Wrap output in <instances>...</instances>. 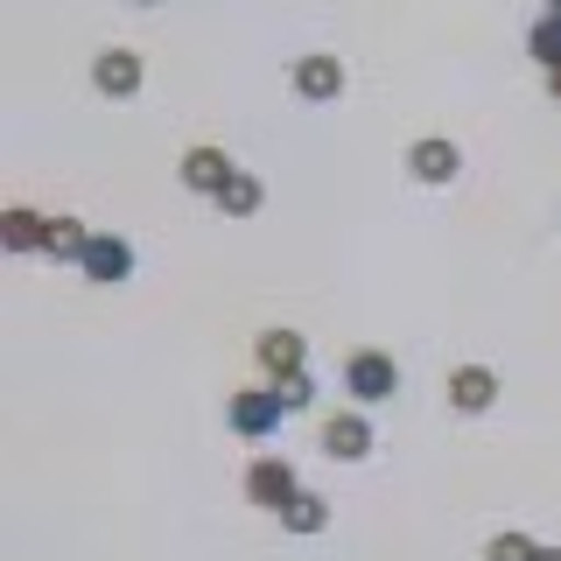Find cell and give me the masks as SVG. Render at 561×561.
I'll list each match as a JSON object with an SVG mask.
<instances>
[{
	"label": "cell",
	"mask_w": 561,
	"mask_h": 561,
	"mask_svg": "<svg viewBox=\"0 0 561 561\" xmlns=\"http://www.w3.org/2000/svg\"><path fill=\"white\" fill-rule=\"evenodd\" d=\"M344 386H351L358 400H393V393H400V365L386 358V351H358V358L344 365Z\"/></svg>",
	"instance_id": "6da1fadb"
},
{
	"label": "cell",
	"mask_w": 561,
	"mask_h": 561,
	"mask_svg": "<svg viewBox=\"0 0 561 561\" xmlns=\"http://www.w3.org/2000/svg\"><path fill=\"white\" fill-rule=\"evenodd\" d=\"M295 491H302V484H295V470L280 463V456H260V463L245 470V499H253V505H267V513H280V505H288Z\"/></svg>",
	"instance_id": "7a4b0ae2"
},
{
	"label": "cell",
	"mask_w": 561,
	"mask_h": 561,
	"mask_svg": "<svg viewBox=\"0 0 561 561\" xmlns=\"http://www.w3.org/2000/svg\"><path fill=\"white\" fill-rule=\"evenodd\" d=\"M92 84H99L105 99H134L140 92V57H134V49H99Z\"/></svg>",
	"instance_id": "3957f363"
},
{
	"label": "cell",
	"mask_w": 561,
	"mask_h": 561,
	"mask_svg": "<svg viewBox=\"0 0 561 561\" xmlns=\"http://www.w3.org/2000/svg\"><path fill=\"white\" fill-rule=\"evenodd\" d=\"M408 169H414V183H456L463 154H456V140H414V148H408Z\"/></svg>",
	"instance_id": "277c9868"
},
{
	"label": "cell",
	"mask_w": 561,
	"mask_h": 561,
	"mask_svg": "<svg viewBox=\"0 0 561 561\" xmlns=\"http://www.w3.org/2000/svg\"><path fill=\"white\" fill-rule=\"evenodd\" d=\"M323 449L344 456V463L373 456V421H365V414H330V421H323Z\"/></svg>",
	"instance_id": "5b68a950"
},
{
	"label": "cell",
	"mask_w": 561,
	"mask_h": 561,
	"mask_svg": "<svg viewBox=\"0 0 561 561\" xmlns=\"http://www.w3.org/2000/svg\"><path fill=\"white\" fill-rule=\"evenodd\" d=\"M232 175H239V169H232V154H225V148H190V154H183V183L204 190V197H218Z\"/></svg>",
	"instance_id": "8992f818"
},
{
	"label": "cell",
	"mask_w": 561,
	"mask_h": 561,
	"mask_svg": "<svg viewBox=\"0 0 561 561\" xmlns=\"http://www.w3.org/2000/svg\"><path fill=\"white\" fill-rule=\"evenodd\" d=\"M84 274L92 280H127L134 274V253H127V239H113V232H92V245H84Z\"/></svg>",
	"instance_id": "52a82bcc"
},
{
	"label": "cell",
	"mask_w": 561,
	"mask_h": 561,
	"mask_svg": "<svg viewBox=\"0 0 561 561\" xmlns=\"http://www.w3.org/2000/svg\"><path fill=\"white\" fill-rule=\"evenodd\" d=\"M491 400H499V379H491L484 365H456V373H449V408H463V414H484Z\"/></svg>",
	"instance_id": "ba28073f"
},
{
	"label": "cell",
	"mask_w": 561,
	"mask_h": 561,
	"mask_svg": "<svg viewBox=\"0 0 561 561\" xmlns=\"http://www.w3.org/2000/svg\"><path fill=\"white\" fill-rule=\"evenodd\" d=\"M295 92L316 99V105L337 99V92H344V64H337V57H302V64H295Z\"/></svg>",
	"instance_id": "9c48e42d"
},
{
	"label": "cell",
	"mask_w": 561,
	"mask_h": 561,
	"mask_svg": "<svg viewBox=\"0 0 561 561\" xmlns=\"http://www.w3.org/2000/svg\"><path fill=\"white\" fill-rule=\"evenodd\" d=\"M280 414H288V408H280L274 386H267V393H239V400H232V428H239V435H267Z\"/></svg>",
	"instance_id": "30bf717a"
},
{
	"label": "cell",
	"mask_w": 561,
	"mask_h": 561,
	"mask_svg": "<svg viewBox=\"0 0 561 561\" xmlns=\"http://www.w3.org/2000/svg\"><path fill=\"white\" fill-rule=\"evenodd\" d=\"M260 373L267 379L302 373V337H295V330H267V337H260Z\"/></svg>",
	"instance_id": "8fae6325"
},
{
	"label": "cell",
	"mask_w": 561,
	"mask_h": 561,
	"mask_svg": "<svg viewBox=\"0 0 561 561\" xmlns=\"http://www.w3.org/2000/svg\"><path fill=\"white\" fill-rule=\"evenodd\" d=\"M84 245H92V232H84L78 218H49V239H43L49 260H78V267H84Z\"/></svg>",
	"instance_id": "7c38bea8"
},
{
	"label": "cell",
	"mask_w": 561,
	"mask_h": 561,
	"mask_svg": "<svg viewBox=\"0 0 561 561\" xmlns=\"http://www.w3.org/2000/svg\"><path fill=\"white\" fill-rule=\"evenodd\" d=\"M323 519H330V505L316 499V491H295V499L280 505V526H288V534H323Z\"/></svg>",
	"instance_id": "4fadbf2b"
},
{
	"label": "cell",
	"mask_w": 561,
	"mask_h": 561,
	"mask_svg": "<svg viewBox=\"0 0 561 561\" xmlns=\"http://www.w3.org/2000/svg\"><path fill=\"white\" fill-rule=\"evenodd\" d=\"M0 239H8L14 253H28V245H43V239H49V218H35V210H22V204H14L8 218H0Z\"/></svg>",
	"instance_id": "5bb4252c"
},
{
	"label": "cell",
	"mask_w": 561,
	"mask_h": 561,
	"mask_svg": "<svg viewBox=\"0 0 561 561\" xmlns=\"http://www.w3.org/2000/svg\"><path fill=\"white\" fill-rule=\"evenodd\" d=\"M260 197H267V190H260V175H245V169H239L232 183L218 190V204L232 210V218H253V210H260Z\"/></svg>",
	"instance_id": "9a60e30c"
},
{
	"label": "cell",
	"mask_w": 561,
	"mask_h": 561,
	"mask_svg": "<svg viewBox=\"0 0 561 561\" xmlns=\"http://www.w3.org/2000/svg\"><path fill=\"white\" fill-rule=\"evenodd\" d=\"M534 57L548 64V70H561V14H548V22L534 28Z\"/></svg>",
	"instance_id": "2e32d148"
},
{
	"label": "cell",
	"mask_w": 561,
	"mask_h": 561,
	"mask_svg": "<svg viewBox=\"0 0 561 561\" xmlns=\"http://www.w3.org/2000/svg\"><path fill=\"white\" fill-rule=\"evenodd\" d=\"M274 393H280V408H309V400H316V386H309V373H288V379H274Z\"/></svg>",
	"instance_id": "e0dca14e"
},
{
	"label": "cell",
	"mask_w": 561,
	"mask_h": 561,
	"mask_svg": "<svg viewBox=\"0 0 561 561\" xmlns=\"http://www.w3.org/2000/svg\"><path fill=\"white\" fill-rule=\"evenodd\" d=\"M484 561H534V540H526V534H499L484 548Z\"/></svg>",
	"instance_id": "ac0fdd59"
},
{
	"label": "cell",
	"mask_w": 561,
	"mask_h": 561,
	"mask_svg": "<svg viewBox=\"0 0 561 561\" xmlns=\"http://www.w3.org/2000/svg\"><path fill=\"white\" fill-rule=\"evenodd\" d=\"M534 561H561V548H534Z\"/></svg>",
	"instance_id": "d6986e66"
},
{
	"label": "cell",
	"mask_w": 561,
	"mask_h": 561,
	"mask_svg": "<svg viewBox=\"0 0 561 561\" xmlns=\"http://www.w3.org/2000/svg\"><path fill=\"white\" fill-rule=\"evenodd\" d=\"M548 92H554V99H561V70H548Z\"/></svg>",
	"instance_id": "ffe728a7"
}]
</instances>
